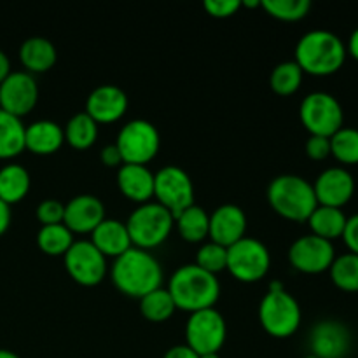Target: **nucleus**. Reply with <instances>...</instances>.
Returning <instances> with one entry per match:
<instances>
[{
	"label": "nucleus",
	"instance_id": "f257e3e1",
	"mask_svg": "<svg viewBox=\"0 0 358 358\" xmlns=\"http://www.w3.org/2000/svg\"><path fill=\"white\" fill-rule=\"evenodd\" d=\"M110 278L115 289L133 299H142L163 283V268L150 252L131 247L114 259Z\"/></svg>",
	"mask_w": 358,
	"mask_h": 358
},
{
	"label": "nucleus",
	"instance_id": "f03ea898",
	"mask_svg": "<svg viewBox=\"0 0 358 358\" xmlns=\"http://www.w3.org/2000/svg\"><path fill=\"white\" fill-rule=\"evenodd\" d=\"M168 292L173 297L177 310L196 313L215 306L220 297V282L199 266L184 264L171 275Z\"/></svg>",
	"mask_w": 358,
	"mask_h": 358
},
{
	"label": "nucleus",
	"instance_id": "7ed1b4c3",
	"mask_svg": "<svg viewBox=\"0 0 358 358\" xmlns=\"http://www.w3.org/2000/svg\"><path fill=\"white\" fill-rule=\"evenodd\" d=\"M346 44L329 30H311L299 38L296 59L304 73L327 77L339 72L346 62Z\"/></svg>",
	"mask_w": 358,
	"mask_h": 358
},
{
	"label": "nucleus",
	"instance_id": "20e7f679",
	"mask_svg": "<svg viewBox=\"0 0 358 358\" xmlns=\"http://www.w3.org/2000/svg\"><path fill=\"white\" fill-rule=\"evenodd\" d=\"M268 201L280 217L306 222L318 206L313 184L299 175H278L269 182Z\"/></svg>",
	"mask_w": 358,
	"mask_h": 358
},
{
	"label": "nucleus",
	"instance_id": "39448f33",
	"mask_svg": "<svg viewBox=\"0 0 358 358\" xmlns=\"http://www.w3.org/2000/svg\"><path fill=\"white\" fill-rule=\"evenodd\" d=\"M301 320L303 313L296 297L287 292L282 283L273 282L259 304V322L262 329L273 338L285 339L296 334Z\"/></svg>",
	"mask_w": 358,
	"mask_h": 358
},
{
	"label": "nucleus",
	"instance_id": "423d86ee",
	"mask_svg": "<svg viewBox=\"0 0 358 358\" xmlns=\"http://www.w3.org/2000/svg\"><path fill=\"white\" fill-rule=\"evenodd\" d=\"M175 226V217L170 210L157 201L140 205L126 220L131 245L149 252L168 240Z\"/></svg>",
	"mask_w": 358,
	"mask_h": 358
},
{
	"label": "nucleus",
	"instance_id": "0eeeda50",
	"mask_svg": "<svg viewBox=\"0 0 358 358\" xmlns=\"http://www.w3.org/2000/svg\"><path fill=\"white\" fill-rule=\"evenodd\" d=\"M299 117L306 131L315 136L331 138L345 126L341 103L338 98L325 91H315L301 101Z\"/></svg>",
	"mask_w": 358,
	"mask_h": 358
},
{
	"label": "nucleus",
	"instance_id": "6e6552de",
	"mask_svg": "<svg viewBox=\"0 0 358 358\" xmlns=\"http://www.w3.org/2000/svg\"><path fill=\"white\" fill-rule=\"evenodd\" d=\"M115 147L121 152L122 164L147 166V163H150L159 152V131L145 119H133L121 128L115 138Z\"/></svg>",
	"mask_w": 358,
	"mask_h": 358
},
{
	"label": "nucleus",
	"instance_id": "1a4fd4ad",
	"mask_svg": "<svg viewBox=\"0 0 358 358\" xmlns=\"http://www.w3.org/2000/svg\"><path fill=\"white\" fill-rule=\"evenodd\" d=\"M271 266L268 247L255 238L245 236L227 248V269L238 282L255 283L264 278Z\"/></svg>",
	"mask_w": 358,
	"mask_h": 358
},
{
	"label": "nucleus",
	"instance_id": "9d476101",
	"mask_svg": "<svg viewBox=\"0 0 358 358\" xmlns=\"http://www.w3.org/2000/svg\"><path fill=\"white\" fill-rule=\"evenodd\" d=\"M227 338V325L215 308L191 313L185 324V345L199 357L219 353Z\"/></svg>",
	"mask_w": 358,
	"mask_h": 358
},
{
	"label": "nucleus",
	"instance_id": "9b49d317",
	"mask_svg": "<svg viewBox=\"0 0 358 358\" xmlns=\"http://www.w3.org/2000/svg\"><path fill=\"white\" fill-rule=\"evenodd\" d=\"M154 198L170 210L177 219L185 208L194 205V184L187 171L180 166H164L154 173Z\"/></svg>",
	"mask_w": 358,
	"mask_h": 358
},
{
	"label": "nucleus",
	"instance_id": "f8f14e48",
	"mask_svg": "<svg viewBox=\"0 0 358 358\" xmlns=\"http://www.w3.org/2000/svg\"><path fill=\"white\" fill-rule=\"evenodd\" d=\"M63 261L70 278L83 287L100 285L107 276V257L90 240L73 241Z\"/></svg>",
	"mask_w": 358,
	"mask_h": 358
},
{
	"label": "nucleus",
	"instance_id": "ddd939ff",
	"mask_svg": "<svg viewBox=\"0 0 358 358\" xmlns=\"http://www.w3.org/2000/svg\"><path fill=\"white\" fill-rule=\"evenodd\" d=\"M336 259L332 241L318 238L315 234H304L297 238L289 248V261L294 269L306 275H318L329 271Z\"/></svg>",
	"mask_w": 358,
	"mask_h": 358
},
{
	"label": "nucleus",
	"instance_id": "4468645a",
	"mask_svg": "<svg viewBox=\"0 0 358 358\" xmlns=\"http://www.w3.org/2000/svg\"><path fill=\"white\" fill-rule=\"evenodd\" d=\"M38 101V84L27 70L10 72L0 83V108L16 117L30 114Z\"/></svg>",
	"mask_w": 358,
	"mask_h": 358
},
{
	"label": "nucleus",
	"instance_id": "2eb2a0df",
	"mask_svg": "<svg viewBox=\"0 0 358 358\" xmlns=\"http://www.w3.org/2000/svg\"><path fill=\"white\" fill-rule=\"evenodd\" d=\"M311 355L345 358L352 350V332L339 320H322L310 332Z\"/></svg>",
	"mask_w": 358,
	"mask_h": 358
},
{
	"label": "nucleus",
	"instance_id": "dca6fc26",
	"mask_svg": "<svg viewBox=\"0 0 358 358\" xmlns=\"http://www.w3.org/2000/svg\"><path fill=\"white\" fill-rule=\"evenodd\" d=\"M318 205L343 208L355 194V178L346 168H327L313 182Z\"/></svg>",
	"mask_w": 358,
	"mask_h": 358
},
{
	"label": "nucleus",
	"instance_id": "f3484780",
	"mask_svg": "<svg viewBox=\"0 0 358 358\" xmlns=\"http://www.w3.org/2000/svg\"><path fill=\"white\" fill-rule=\"evenodd\" d=\"M126 110H128V94L115 84H101L90 93L84 112L96 124H110L119 121Z\"/></svg>",
	"mask_w": 358,
	"mask_h": 358
},
{
	"label": "nucleus",
	"instance_id": "a211bd4d",
	"mask_svg": "<svg viewBox=\"0 0 358 358\" xmlns=\"http://www.w3.org/2000/svg\"><path fill=\"white\" fill-rule=\"evenodd\" d=\"M245 236H247V215L238 205L227 203L210 213V241L229 248Z\"/></svg>",
	"mask_w": 358,
	"mask_h": 358
},
{
	"label": "nucleus",
	"instance_id": "6ab92c4d",
	"mask_svg": "<svg viewBox=\"0 0 358 358\" xmlns=\"http://www.w3.org/2000/svg\"><path fill=\"white\" fill-rule=\"evenodd\" d=\"M105 219L107 217H105L103 203L93 194L73 196L65 205L63 224L72 233L91 234Z\"/></svg>",
	"mask_w": 358,
	"mask_h": 358
},
{
	"label": "nucleus",
	"instance_id": "aec40b11",
	"mask_svg": "<svg viewBox=\"0 0 358 358\" xmlns=\"http://www.w3.org/2000/svg\"><path fill=\"white\" fill-rule=\"evenodd\" d=\"M117 187L133 203H149L154 198V173L143 164H121L117 168Z\"/></svg>",
	"mask_w": 358,
	"mask_h": 358
},
{
	"label": "nucleus",
	"instance_id": "412c9836",
	"mask_svg": "<svg viewBox=\"0 0 358 358\" xmlns=\"http://www.w3.org/2000/svg\"><path fill=\"white\" fill-rule=\"evenodd\" d=\"M65 142V131L62 126L49 119H41L24 129V149L37 156H49L62 149Z\"/></svg>",
	"mask_w": 358,
	"mask_h": 358
},
{
	"label": "nucleus",
	"instance_id": "4be33fe9",
	"mask_svg": "<svg viewBox=\"0 0 358 358\" xmlns=\"http://www.w3.org/2000/svg\"><path fill=\"white\" fill-rule=\"evenodd\" d=\"M90 241L107 259H117L119 255H122L133 247L126 222H121L117 219H105L91 233Z\"/></svg>",
	"mask_w": 358,
	"mask_h": 358
},
{
	"label": "nucleus",
	"instance_id": "5701e85b",
	"mask_svg": "<svg viewBox=\"0 0 358 358\" xmlns=\"http://www.w3.org/2000/svg\"><path fill=\"white\" fill-rule=\"evenodd\" d=\"M58 59L55 44L45 37H30L21 44L20 62L28 73H44L55 66Z\"/></svg>",
	"mask_w": 358,
	"mask_h": 358
},
{
	"label": "nucleus",
	"instance_id": "b1692460",
	"mask_svg": "<svg viewBox=\"0 0 358 358\" xmlns=\"http://www.w3.org/2000/svg\"><path fill=\"white\" fill-rule=\"evenodd\" d=\"M346 220H348V217L345 215L343 208L318 205L306 222L310 224L311 234H315L318 238H324L327 241H334L338 238H343Z\"/></svg>",
	"mask_w": 358,
	"mask_h": 358
},
{
	"label": "nucleus",
	"instance_id": "393cba45",
	"mask_svg": "<svg viewBox=\"0 0 358 358\" xmlns=\"http://www.w3.org/2000/svg\"><path fill=\"white\" fill-rule=\"evenodd\" d=\"M30 173L17 163H9L0 168V199L7 205H14L24 199L30 191Z\"/></svg>",
	"mask_w": 358,
	"mask_h": 358
},
{
	"label": "nucleus",
	"instance_id": "a878e982",
	"mask_svg": "<svg viewBox=\"0 0 358 358\" xmlns=\"http://www.w3.org/2000/svg\"><path fill=\"white\" fill-rule=\"evenodd\" d=\"M24 129L21 117L0 108V159H13L23 152Z\"/></svg>",
	"mask_w": 358,
	"mask_h": 358
},
{
	"label": "nucleus",
	"instance_id": "bb28decb",
	"mask_svg": "<svg viewBox=\"0 0 358 358\" xmlns=\"http://www.w3.org/2000/svg\"><path fill=\"white\" fill-rule=\"evenodd\" d=\"M178 227V234L184 238L187 243H201L205 238H208L210 229V215L205 208L198 205H192L185 208L180 215L175 219Z\"/></svg>",
	"mask_w": 358,
	"mask_h": 358
},
{
	"label": "nucleus",
	"instance_id": "cd10ccee",
	"mask_svg": "<svg viewBox=\"0 0 358 358\" xmlns=\"http://www.w3.org/2000/svg\"><path fill=\"white\" fill-rule=\"evenodd\" d=\"M63 131H65V142L77 150L90 149L98 138V124L86 112L72 115Z\"/></svg>",
	"mask_w": 358,
	"mask_h": 358
},
{
	"label": "nucleus",
	"instance_id": "c85d7f7f",
	"mask_svg": "<svg viewBox=\"0 0 358 358\" xmlns=\"http://www.w3.org/2000/svg\"><path fill=\"white\" fill-rule=\"evenodd\" d=\"M140 301V313L145 320L154 322V324H161V322H166L173 317V313L177 311L175 306L173 297L170 296L168 289H159L152 290L150 294L143 296Z\"/></svg>",
	"mask_w": 358,
	"mask_h": 358
},
{
	"label": "nucleus",
	"instance_id": "c756f323",
	"mask_svg": "<svg viewBox=\"0 0 358 358\" xmlns=\"http://www.w3.org/2000/svg\"><path fill=\"white\" fill-rule=\"evenodd\" d=\"M73 233L65 224H55V226H42L37 233V245L45 255L59 257L69 252L73 245Z\"/></svg>",
	"mask_w": 358,
	"mask_h": 358
},
{
	"label": "nucleus",
	"instance_id": "7c9ffc66",
	"mask_svg": "<svg viewBox=\"0 0 358 358\" xmlns=\"http://www.w3.org/2000/svg\"><path fill=\"white\" fill-rule=\"evenodd\" d=\"M304 72L296 62H282L273 69L269 76V86L280 96H290L303 84Z\"/></svg>",
	"mask_w": 358,
	"mask_h": 358
},
{
	"label": "nucleus",
	"instance_id": "2f4dec72",
	"mask_svg": "<svg viewBox=\"0 0 358 358\" xmlns=\"http://www.w3.org/2000/svg\"><path fill=\"white\" fill-rule=\"evenodd\" d=\"M331 280L339 290L358 292V255L346 252L334 259L331 269Z\"/></svg>",
	"mask_w": 358,
	"mask_h": 358
},
{
	"label": "nucleus",
	"instance_id": "473e14b6",
	"mask_svg": "<svg viewBox=\"0 0 358 358\" xmlns=\"http://www.w3.org/2000/svg\"><path fill=\"white\" fill-rule=\"evenodd\" d=\"M331 156L346 166L358 164V129L343 126L334 133L331 136Z\"/></svg>",
	"mask_w": 358,
	"mask_h": 358
},
{
	"label": "nucleus",
	"instance_id": "72a5a7b5",
	"mask_svg": "<svg viewBox=\"0 0 358 358\" xmlns=\"http://www.w3.org/2000/svg\"><path fill=\"white\" fill-rule=\"evenodd\" d=\"M261 7L280 21H301L311 9L310 0H261Z\"/></svg>",
	"mask_w": 358,
	"mask_h": 358
},
{
	"label": "nucleus",
	"instance_id": "f704fd0d",
	"mask_svg": "<svg viewBox=\"0 0 358 358\" xmlns=\"http://www.w3.org/2000/svg\"><path fill=\"white\" fill-rule=\"evenodd\" d=\"M194 264L205 269L206 273H212L217 276V273H222L227 269V248L208 241V243L201 245V248L198 250Z\"/></svg>",
	"mask_w": 358,
	"mask_h": 358
},
{
	"label": "nucleus",
	"instance_id": "c9c22d12",
	"mask_svg": "<svg viewBox=\"0 0 358 358\" xmlns=\"http://www.w3.org/2000/svg\"><path fill=\"white\" fill-rule=\"evenodd\" d=\"M38 222L42 226H55V224H63V217H65V205L58 199H44L41 205L37 206Z\"/></svg>",
	"mask_w": 358,
	"mask_h": 358
},
{
	"label": "nucleus",
	"instance_id": "e433bc0d",
	"mask_svg": "<svg viewBox=\"0 0 358 358\" xmlns=\"http://www.w3.org/2000/svg\"><path fill=\"white\" fill-rule=\"evenodd\" d=\"M203 7L212 17L226 20V17L234 16L241 9V0H205Z\"/></svg>",
	"mask_w": 358,
	"mask_h": 358
},
{
	"label": "nucleus",
	"instance_id": "4c0bfd02",
	"mask_svg": "<svg viewBox=\"0 0 358 358\" xmlns=\"http://www.w3.org/2000/svg\"><path fill=\"white\" fill-rule=\"evenodd\" d=\"M304 149H306V154L310 159L324 161L331 156V138H327V136L310 135Z\"/></svg>",
	"mask_w": 358,
	"mask_h": 358
},
{
	"label": "nucleus",
	"instance_id": "58836bf2",
	"mask_svg": "<svg viewBox=\"0 0 358 358\" xmlns=\"http://www.w3.org/2000/svg\"><path fill=\"white\" fill-rule=\"evenodd\" d=\"M343 240H345L348 250L358 255V213H355L353 217H348V220H346Z\"/></svg>",
	"mask_w": 358,
	"mask_h": 358
},
{
	"label": "nucleus",
	"instance_id": "ea45409f",
	"mask_svg": "<svg viewBox=\"0 0 358 358\" xmlns=\"http://www.w3.org/2000/svg\"><path fill=\"white\" fill-rule=\"evenodd\" d=\"M100 157H101V163H103L105 166H108V168H119L122 164L121 152H119V149L115 147V143L103 147Z\"/></svg>",
	"mask_w": 358,
	"mask_h": 358
},
{
	"label": "nucleus",
	"instance_id": "a19ab883",
	"mask_svg": "<svg viewBox=\"0 0 358 358\" xmlns=\"http://www.w3.org/2000/svg\"><path fill=\"white\" fill-rule=\"evenodd\" d=\"M163 358H199V355L194 350L189 348L187 345H177L171 346V348L164 353Z\"/></svg>",
	"mask_w": 358,
	"mask_h": 358
},
{
	"label": "nucleus",
	"instance_id": "79ce46f5",
	"mask_svg": "<svg viewBox=\"0 0 358 358\" xmlns=\"http://www.w3.org/2000/svg\"><path fill=\"white\" fill-rule=\"evenodd\" d=\"M10 219H13V213H10V206L7 203H3L0 199V236L9 229Z\"/></svg>",
	"mask_w": 358,
	"mask_h": 358
},
{
	"label": "nucleus",
	"instance_id": "37998d69",
	"mask_svg": "<svg viewBox=\"0 0 358 358\" xmlns=\"http://www.w3.org/2000/svg\"><path fill=\"white\" fill-rule=\"evenodd\" d=\"M346 52H348L350 56H353L358 62V28H355L353 34L350 35V41L348 44H346Z\"/></svg>",
	"mask_w": 358,
	"mask_h": 358
},
{
	"label": "nucleus",
	"instance_id": "c03bdc74",
	"mask_svg": "<svg viewBox=\"0 0 358 358\" xmlns=\"http://www.w3.org/2000/svg\"><path fill=\"white\" fill-rule=\"evenodd\" d=\"M10 72H13V70H10L9 56H7L6 52H3L2 49H0V83H2V80L6 79V77L9 76Z\"/></svg>",
	"mask_w": 358,
	"mask_h": 358
},
{
	"label": "nucleus",
	"instance_id": "a18cd8bd",
	"mask_svg": "<svg viewBox=\"0 0 358 358\" xmlns=\"http://www.w3.org/2000/svg\"><path fill=\"white\" fill-rule=\"evenodd\" d=\"M241 7H247V9L261 7V0H241Z\"/></svg>",
	"mask_w": 358,
	"mask_h": 358
},
{
	"label": "nucleus",
	"instance_id": "49530a36",
	"mask_svg": "<svg viewBox=\"0 0 358 358\" xmlns=\"http://www.w3.org/2000/svg\"><path fill=\"white\" fill-rule=\"evenodd\" d=\"M0 358H21V357L16 355L14 352H10V350L0 348Z\"/></svg>",
	"mask_w": 358,
	"mask_h": 358
},
{
	"label": "nucleus",
	"instance_id": "de8ad7c7",
	"mask_svg": "<svg viewBox=\"0 0 358 358\" xmlns=\"http://www.w3.org/2000/svg\"><path fill=\"white\" fill-rule=\"evenodd\" d=\"M199 358H220L219 353H208V355H201Z\"/></svg>",
	"mask_w": 358,
	"mask_h": 358
},
{
	"label": "nucleus",
	"instance_id": "09e8293b",
	"mask_svg": "<svg viewBox=\"0 0 358 358\" xmlns=\"http://www.w3.org/2000/svg\"><path fill=\"white\" fill-rule=\"evenodd\" d=\"M304 358H318V357H315V355H311V353H310V355H308V357H304Z\"/></svg>",
	"mask_w": 358,
	"mask_h": 358
}]
</instances>
